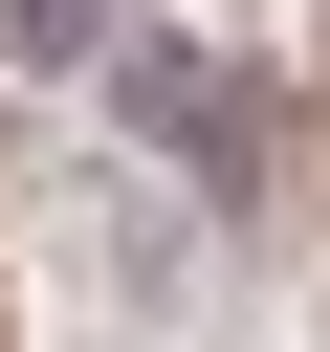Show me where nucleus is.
<instances>
[{
    "instance_id": "f257e3e1",
    "label": "nucleus",
    "mask_w": 330,
    "mask_h": 352,
    "mask_svg": "<svg viewBox=\"0 0 330 352\" xmlns=\"http://www.w3.org/2000/svg\"><path fill=\"white\" fill-rule=\"evenodd\" d=\"M88 88H110V132H132L198 220H264V198H286V66H242V44H198V22H154V0H132Z\"/></svg>"
},
{
    "instance_id": "f03ea898",
    "label": "nucleus",
    "mask_w": 330,
    "mask_h": 352,
    "mask_svg": "<svg viewBox=\"0 0 330 352\" xmlns=\"http://www.w3.org/2000/svg\"><path fill=\"white\" fill-rule=\"evenodd\" d=\"M110 22H132V0H22V66H66V88H88V66H110Z\"/></svg>"
}]
</instances>
